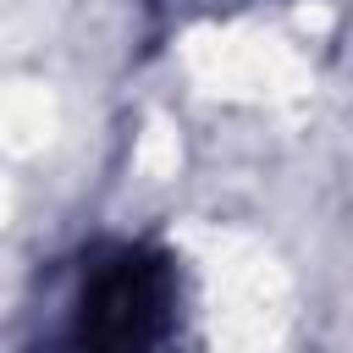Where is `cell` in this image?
<instances>
[{"instance_id": "obj_1", "label": "cell", "mask_w": 353, "mask_h": 353, "mask_svg": "<svg viewBox=\"0 0 353 353\" xmlns=\"http://www.w3.org/2000/svg\"><path fill=\"white\" fill-rule=\"evenodd\" d=\"M171 325H176L171 265L160 254H121L88 281L77 336L88 353H160Z\"/></svg>"}]
</instances>
